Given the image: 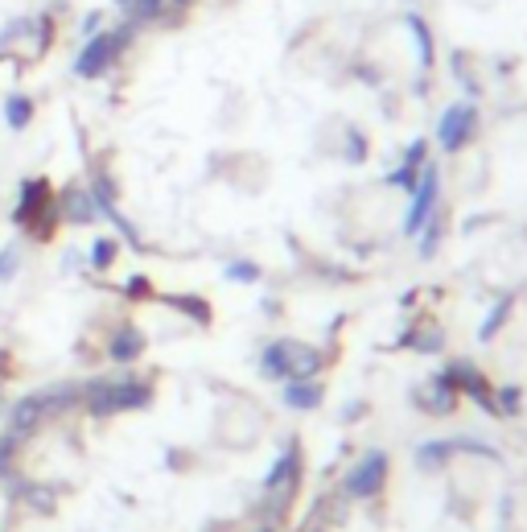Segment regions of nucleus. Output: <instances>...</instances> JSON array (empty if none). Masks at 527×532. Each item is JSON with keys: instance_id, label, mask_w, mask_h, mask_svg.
I'll list each match as a JSON object with an SVG mask.
<instances>
[{"instance_id": "obj_1", "label": "nucleus", "mask_w": 527, "mask_h": 532, "mask_svg": "<svg viewBox=\"0 0 527 532\" xmlns=\"http://www.w3.org/2000/svg\"><path fill=\"white\" fill-rule=\"evenodd\" d=\"M157 401V384L153 380H140L132 372L120 376H91L79 384V409L95 421L103 417H116V413H140Z\"/></svg>"}, {"instance_id": "obj_12", "label": "nucleus", "mask_w": 527, "mask_h": 532, "mask_svg": "<svg viewBox=\"0 0 527 532\" xmlns=\"http://www.w3.org/2000/svg\"><path fill=\"white\" fill-rule=\"evenodd\" d=\"M33 396L42 401L46 417H66L70 409H79V384L75 380H58V384H46V388H33Z\"/></svg>"}, {"instance_id": "obj_25", "label": "nucleus", "mask_w": 527, "mask_h": 532, "mask_svg": "<svg viewBox=\"0 0 527 532\" xmlns=\"http://www.w3.org/2000/svg\"><path fill=\"white\" fill-rule=\"evenodd\" d=\"M507 306H511V297H507L503 306H495V310H490V318L482 322V339H490V335H495V326H503V322H507Z\"/></svg>"}, {"instance_id": "obj_3", "label": "nucleus", "mask_w": 527, "mask_h": 532, "mask_svg": "<svg viewBox=\"0 0 527 532\" xmlns=\"http://www.w3.org/2000/svg\"><path fill=\"white\" fill-rule=\"evenodd\" d=\"M326 355L313 351L305 343H293V339H276L260 351V372L268 380H301V376H318L322 372Z\"/></svg>"}, {"instance_id": "obj_28", "label": "nucleus", "mask_w": 527, "mask_h": 532, "mask_svg": "<svg viewBox=\"0 0 527 532\" xmlns=\"http://www.w3.org/2000/svg\"><path fill=\"white\" fill-rule=\"evenodd\" d=\"M112 5H116V9H120V13H124V9H128V5H132V0H112Z\"/></svg>"}, {"instance_id": "obj_5", "label": "nucleus", "mask_w": 527, "mask_h": 532, "mask_svg": "<svg viewBox=\"0 0 527 532\" xmlns=\"http://www.w3.org/2000/svg\"><path fill=\"white\" fill-rule=\"evenodd\" d=\"M388 471H392V462H388V454L383 450H367L355 467H350V475H346V495L350 500H375V495L388 487Z\"/></svg>"}, {"instance_id": "obj_16", "label": "nucleus", "mask_w": 527, "mask_h": 532, "mask_svg": "<svg viewBox=\"0 0 527 532\" xmlns=\"http://www.w3.org/2000/svg\"><path fill=\"white\" fill-rule=\"evenodd\" d=\"M116 256H120V240L99 236V240L87 248V269H91V273H108L112 264H116Z\"/></svg>"}, {"instance_id": "obj_7", "label": "nucleus", "mask_w": 527, "mask_h": 532, "mask_svg": "<svg viewBox=\"0 0 527 532\" xmlns=\"http://www.w3.org/2000/svg\"><path fill=\"white\" fill-rule=\"evenodd\" d=\"M474 132H478V108L474 104H453L437 120V145L445 153H458V149H466L474 141Z\"/></svg>"}, {"instance_id": "obj_14", "label": "nucleus", "mask_w": 527, "mask_h": 532, "mask_svg": "<svg viewBox=\"0 0 527 532\" xmlns=\"http://www.w3.org/2000/svg\"><path fill=\"white\" fill-rule=\"evenodd\" d=\"M322 401H326V388H322L318 376H301V380H289V384H285V405H289V409L309 413V409H318Z\"/></svg>"}, {"instance_id": "obj_22", "label": "nucleus", "mask_w": 527, "mask_h": 532, "mask_svg": "<svg viewBox=\"0 0 527 532\" xmlns=\"http://www.w3.org/2000/svg\"><path fill=\"white\" fill-rule=\"evenodd\" d=\"M99 29H108V17H103V9H87L79 17V38H91V33H99Z\"/></svg>"}, {"instance_id": "obj_10", "label": "nucleus", "mask_w": 527, "mask_h": 532, "mask_svg": "<svg viewBox=\"0 0 527 532\" xmlns=\"http://www.w3.org/2000/svg\"><path fill=\"white\" fill-rule=\"evenodd\" d=\"M58 211H62V223H70V227H91L99 219V207H95V198H91V190L83 182L62 186Z\"/></svg>"}, {"instance_id": "obj_9", "label": "nucleus", "mask_w": 527, "mask_h": 532, "mask_svg": "<svg viewBox=\"0 0 527 532\" xmlns=\"http://www.w3.org/2000/svg\"><path fill=\"white\" fill-rule=\"evenodd\" d=\"M46 421H50V417H46L42 401H38L33 392H25V396H17V401L5 409V434L17 438V442H29V438L42 434Z\"/></svg>"}, {"instance_id": "obj_19", "label": "nucleus", "mask_w": 527, "mask_h": 532, "mask_svg": "<svg viewBox=\"0 0 527 532\" xmlns=\"http://www.w3.org/2000/svg\"><path fill=\"white\" fill-rule=\"evenodd\" d=\"M21 446H25V442H17V438H9V434H0V483L13 479V475L21 471Z\"/></svg>"}, {"instance_id": "obj_27", "label": "nucleus", "mask_w": 527, "mask_h": 532, "mask_svg": "<svg viewBox=\"0 0 527 532\" xmlns=\"http://www.w3.org/2000/svg\"><path fill=\"white\" fill-rule=\"evenodd\" d=\"M190 5H194V0H169V9H178V13H182V9H190Z\"/></svg>"}, {"instance_id": "obj_29", "label": "nucleus", "mask_w": 527, "mask_h": 532, "mask_svg": "<svg viewBox=\"0 0 527 532\" xmlns=\"http://www.w3.org/2000/svg\"><path fill=\"white\" fill-rule=\"evenodd\" d=\"M256 532H272V528H256Z\"/></svg>"}, {"instance_id": "obj_18", "label": "nucleus", "mask_w": 527, "mask_h": 532, "mask_svg": "<svg viewBox=\"0 0 527 532\" xmlns=\"http://www.w3.org/2000/svg\"><path fill=\"white\" fill-rule=\"evenodd\" d=\"M165 13H169V0H132V5L124 9V17H128L132 25H140V29L153 25V21H161Z\"/></svg>"}, {"instance_id": "obj_4", "label": "nucleus", "mask_w": 527, "mask_h": 532, "mask_svg": "<svg viewBox=\"0 0 527 532\" xmlns=\"http://www.w3.org/2000/svg\"><path fill=\"white\" fill-rule=\"evenodd\" d=\"M301 462H305V458H301V446L289 442L285 450L276 454V462L268 467V475H264V495L280 504V512L293 504V495H297V487H301Z\"/></svg>"}, {"instance_id": "obj_24", "label": "nucleus", "mask_w": 527, "mask_h": 532, "mask_svg": "<svg viewBox=\"0 0 527 532\" xmlns=\"http://www.w3.org/2000/svg\"><path fill=\"white\" fill-rule=\"evenodd\" d=\"M227 277H231V281H260V264L235 260V264H227Z\"/></svg>"}, {"instance_id": "obj_8", "label": "nucleus", "mask_w": 527, "mask_h": 532, "mask_svg": "<svg viewBox=\"0 0 527 532\" xmlns=\"http://www.w3.org/2000/svg\"><path fill=\"white\" fill-rule=\"evenodd\" d=\"M50 203H54V186H50V178H42V174L21 178V186H17V207H13V227L29 231L33 219H38Z\"/></svg>"}, {"instance_id": "obj_2", "label": "nucleus", "mask_w": 527, "mask_h": 532, "mask_svg": "<svg viewBox=\"0 0 527 532\" xmlns=\"http://www.w3.org/2000/svg\"><path fill=\"white\" fill-rule=\"evenodd\" d=\"M136 33H140V25H132V21L124 17L120 25L99 29V33H91V38H83V46L75 50V58H70V75L83 79V83H95V79H103V75H112L116 62L132 50Z\"/></svg>"}, {"instance_id": "obj_15", "label": "nucleus", "mask_w": 527, "mask_h": 532, "mask_svg": "<svg viewBox=\"0 0 527 532\" xmlns=\"http://www.w3.org/2000/svg\"><path fill=\"white\" fill-rule=\"evenodd\" d=\"M33 120H38V104H33L29 91H9L5 95V124L13 132H25Z\"/></svg>"}, {"instance_id": "obj_6", "label": "nucleus", "mask_w": 527, "mask_h": 532, "mask_svg": "<svg viewBox=\"0 0 527 532\" xmlns=\"http://www.w3.org/2000/svg\"><path fill=\"white\" fill-rule=\"evenodd\" d=\"M437 194H441V174H437V165L433 161H425V170H420V178H416V186L408 190V215H404V231L408 236H420V231L429 227V219H433V207H437Z\"/></svg>"}, {"instance_id": "obj_23", "label": "nucleus", "mask_w": 527, "mask_h": 532, "mask_svg": "<svg viewBox=\"0 0 527 532\" xmlns=\"http://www.w3.org/2000/svg\"><path fill=\"white\" fill-rule=\"evenodd\" d=\"M124 297L128 302H145V297H153V285H149V277H128V285H124Z\"/></svg>"}, {"instance_id": "obj_20", "label": "nucleus", "mask_w": 527, "mask_h": 532, "mask_svg": "<svg viewBox=\"0 0 527 532\" xmlns=\"http://www.w3.org/2000/svg\"><path fill=\"white\" fill-rule=\"evenodd\" d=\"M165 302H169V306H178L182 314H190V318H194V322H202V326L210 322V306L202 302V297H182V293H169Z\"/></svg>"}, {"instance_id": "obj_21", "label": "nucleus", "mask_w": 527, "mask_h": 532, "mask_svg": "<svg viewBox=\"0 0 527 532\" xmlns=\"http://www.w3.org/2000/svg\"><path fill=\"white\" fill-rule=\"evenodd\" d=\"M21 273V244H5L0 248V285L13 281Z\"/></svg>"}, {"instance_id": "obj_11", "label": "nucleus", "mask_w": 527, "mask_h": 532, "mask_svg": "<svg viewBox=\"0 0 527 532\" xmlns=\"http://www.w3.org/2000/svg\"><path fill=\"white\" fill-rule=\"evenodd\" d=\"M149 339H145V330H140L136 322H120L112 330V339H108V359L120 363V368H128V363H136L140 355H145Z\"/></svg>"}, {"instance_id": "obj_13", "label": "nucleus", "mask_w": 527, "mask_h": 532, "mask_svg": "<svg viewBox=\"0 0 527 532\" xmlns=\"http://www.w3.org/2000/svg\"><path fill=\"white\" fill-rule=\"evenodd\" d=\"M425 161H429V141H412L408 145V153H404V161L396 165V170L388 174V186H400L404 194L416 186V178H420V170H425Z\"/></svg>"}, {"instance_id": "obj_17", "label": "nucleus", "mask_w": 527, "mask_h": 532, "mask_svg": "<svg viewBox=\"0 0 527 532\" xmlns=\"http://www.w3.org/2000/svg\"><path fill=\"white\" fill-rule=\"evenodd\" d=\"M404 25L412 29V38H416V54H420V71H429V66H433V33H429L425 17H416V13H408V17H404Z\"/></svg>"}, {"instance_id": "obj_26", "label": "nucleus", "mask_w": 527, "mask_h": 532, "mask_svg": "<svg viewBox=\"0 0 527 532\" xmlns=\"http://www.w3.org/2000/svg\"><path fill=\"white\" fill-rule=\"evenodd\" d=\"M0 380H9V351L0 347Z\"/></svg>"}]
</instances>
